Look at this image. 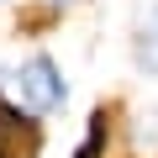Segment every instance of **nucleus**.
Instances as JSON below:
<instances>
[{
    "label": "nucleus",
    "instance_id": "423d86ee",
    "mask_svg": "<svg viewBox=\"0 0 158 158\" xmlns=\"http://www.w3.org/2000/svg\"><path fill=\"white\" fill-rule=\"evenodd\" d=\"M48 6H74V0H48Z\"/></svg>",
    "mask_w": 158,
    "mask_h": 158
},
{
    "label": "nucleus",
    "instance_id": "7ed1b4c3",
    "mask_svg": "<svg viewBox=\"0 0 158 158\" xmlns=\"http://www.w3.org/2000/svg\"><path fill=\"white\" fill-rule=\"evenodd\" d=\"M132 63L142 74H158V0H142L132 21Z\"/></svg>",
    "mask_w": 158,
    "mask_h": 158
},
{
    "label": "nucleus",
    "instance_id": "f257e3e1",
    "mask_svg": "<svg viewBox=\"0 0 158 158\" xmlns=\"http://www.w3.org/2000/svg\"><path fill=\"white\" fill-rule=\"evenodd\" d=\"M16 85H21V106H27L32 116H53V111H63V100H69V85H63V74H58V63H53L48 53H32V58L16 69Z\"/></svg>",
    "mask_w": 158,
    "mask_h": 158
},
{
    "label": "nucleus",
    "instance_id": "39448f33",
    "mask_svg": "<svg viewBox=\"0 0 158 158\" xmlns=\"http://www.w3.org/2000/svg\"><path fill=\"white\" fill-rule=\"evenodd\" d=\"M132 142H137L142 153L158 148V106H142V111H137V121H132Z\"/></svg>",
    "mask_w": 158,
    "mask_h": 158
},
{
    "label": "nucleus",
    "instance_id": "20e7f679",
    "mask_svg": "<svg viewBox=\"0 0 158 158\" xmlns=\"http://www.w3.org/2000/svg\"><path fill=\"white\" fill-rule=\"evenodd\" d=\"M106 137H111V111L95 106V111H90V127H85V142L74 148V158H100V153H106Z\"/></svg>",
    "mask_w": 158,
    "mask_h": 158
},
{
    "label": "nucleus",
    "instance_id": "f03ea898",
    "mask_svg": "<svg viewBox=\"0 0 158 158\" xmlns=\"http://www.w3.org/2000/svg\"><path fill=\"white\" fill-rule=\"evenodd\" d=\"M42 153V127L27 106L0 95V158H37Z\"/></svg>",
    "mask_w": 158,
    "mask_h": 158
}]
</instances>
